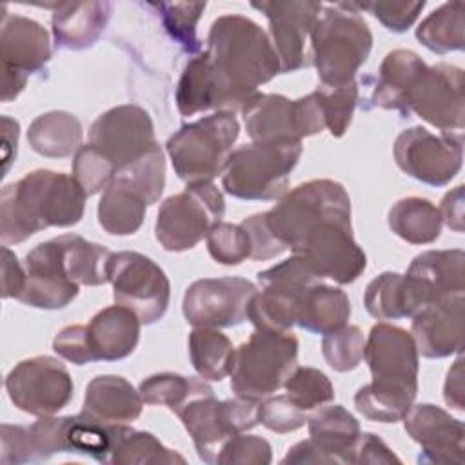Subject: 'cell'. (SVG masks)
Masks as SVG:
<instances>
[{
  "instance_id": "1",
  "label": "cell",
  "mask_w": 465,
  "mask_h": 465,
  "mask_svg": "<svg viewBox=\"0 0 465 465\" xmlns=\"http://www.w3.org/2000/svg\"><path fill=\"white\" fill-rule=\"evenodd\" d=\"M203 53L214 84L216 113L242 111L258 85L282 73L271 36L243 15L218 16Z\"/></svg>"
},
{
  "instance_id": "2",
  "label": "cell",
  "mask_w": 465,
  "mask_h": 465,
  "mask_svg": "<svg viewBox=\"0 0 465 465\" xmlns=\"http://www.w3.org/2000/svg\"><path fill=\"white\" fill-rule=\"evenodd\" d=\"M363 358L372 381L358 389L356 411L380 423L401 421L418 394V349L412 334L392 323H376Z\"/></svg>"
},
{
  "instance_id": "3",
  "label": "cell",
  "mask_w": 465,
  "mask_h": 465,
  "mask_svg": "<svg viewBox=\"0 0 465 465\" xmlns=\"http://www.w3.org/2000/svg\"><path fill=\"white\" fill-rule=\"evenodd\" d=\"M85 191L74 176L36 169L2 189L0 240L20 243L47 227H71L84 216Z\"/></svg>"
},
{
  "instance_id": "4",
  "label": "cell",
  "mask_w": 465,
  "mask_h": 465,
  "mask_svg": "<svg viewBox=\"0 0 465 465\" xmlns=\"http://www.w3.org/2000/svg\"><path fill=\"white\" fill-rule=\"evenodd\" d=\"M309 36L311 60L323 85L354 82L372 47V33L352 2L323 7Z\"/></svg>"
},
{
  "instance_id": "5",
  "label": "cell",
  "mask_w": 465,
  "mask_h": 465,
  "mask_svg": "<svg viewBox=\"0 0 465 465\" xmlns=\"http://www.w3.org/2000/svg\"><path fill=\"white\" fill-rule=\"evenodd\" d=\"M302 142H252L234 149L225 163L222 185L240 200H276L302 156Z\"/></svg>"
},
{
  "instance_id": "6",
  "label": "cell",
  "mask_w": 465,
  "mask_h": 465,
  "mask_svg": "<svg viewBox=\"0 0 465 465\" xmlns=\"http://www.w3.org/2000/svg\"><path fill=\"white\" fill-rule=\"evenodd\" d=\"M238 134L240 124L229 111L182 125L165 143L174 173L187 183L211 182L223 173Z\"/></svg>"
},
{
  "instance_id": "7",
  "label": "cell",
  "mask_w": 465,
  "mask_h": 465,
  "mask_svg": "<svg viewBox=\"0 0 465 465\" xmlns=\"http://www.w3.org/2000/svg\"><path fill=\"white\" fill-rule=\"evenodd\" d=\"M298 363V338L291 332L256 329L232 352L231 389L236 396L262 400L285 385Z\"/></svg>"
},
{
  "instance_id": "8",
  "label": "cell",
  "mask_w": 465,
  "mask_h": 465,
  "mask_svg": "<svg viewBox=\"0 0 465 465\" xmlns=\"http://www.w3.org/2000/svg\"><path fill=\"white\" fill-rule=\"evenodd\" d=\"M223 214L225 200L213 182L187 183L182 193L162 202L154 236L165 251L183 252L198 245Z\"/></svg>"
},
{
  "instance_id": "9",
  "label": "cell",
  "mask_w": 465,
  "mask_h": 465,
  "mask_svg": "<svg viewBox=\"0 0 465 465\" xmlns=\"http://www.w3.org/2000/svg\"><path fill=\"white\" fill-rule=\"evenodd\" d=\"M334 214H351V198L341 183L323 178L285 193L265 218L272 236L292 249L312 225Z\"/></svg>"
},
{
  "instance_id": "10",
  "label": "cell",
  "mask_w": 465,
  "mask_h": 465,
  "mask_svg": "<svg viewBox=\"0 0 465 465\" xmlns=\"http://www.w3.org/2000/svg\"><path fill=\"white\" fill-rule=\"evenodd\" d=\"M242 114L252 142H302L325 129V116L314 91L298 100L256 93L242 107Z\"/></svg>"
},
{
  "instance_id": "11",
  "label": "cell",
  "mask_w": 465,
  "mask_h": 465,
  "mask_svg": "<svg viewBox=\"0 0 465 465\" xmlns=\"http://www.w3.org/2000/svg\"><path fill=\"white\" fill-rule=\"evenodd\" d=\"M107 276L114 302L131 309L142 323L151 325L163 318L171 300V283L151 258L134 251L113 252Z\"/></svg>"
},
{
  "instance_id": "12",
  "label": "cell",
  "mask_w": 465,
  "mask_h": 465,
  "mask_svg": "<svg viewBox=\"0 0 465 465\" xmlns=\"http://www.w3.org/2000/svg\"><path fill=\"white\" fill-rule=\"evenodd\" d=\"M320 278L352 283L367 267V256L352 236L351 214H334L312 225L291 249Z\"/></svg>"
},
{
  "instance_id": "13",
  "label": "cell",
  "mask_w": 465,
  "mask_h": 465,
  "mask_svg": "<svg viewBox=\"0 0 465 465\" xmlns=\"http://www.w3.org/2000/svg\"><path fill=\"white\" fill-rule=\"evenodd\" d=\"M67 367L53 356H33L16 363L5 376V391L16 409L33 416H53L73 398Z\"/></svg>"
},
{
  "instance_id": "14",
  "label": "cell",
  "mask_w": 465,
  "mask_h": 465,
  "mask_svg": "<svg viewBox=\"0 0 465 465\" xmlns=\"http://www.w3.org/2000/svg\"><path fill=\"white\" fill-rule=\"evenodd\" d=\"M394 160L411 178L441 187L461 169L463 134H432L421 125L401 131L394 142Z\"/></svg>"
},
{
  "instance_id": "15",
  "label": "cell",
  "mask_w": 465,
  "mask_h": 465,
  "mask_svg": "<svg viewBox=\"0 0 465 465\" xmlns=\"http://www.w3.org/2000/svg\"><path fill=\"white\" fill-rule=\"evenodd\" d=\"M2 11V102H11L24 91L29 74L44 69L49 62L51 42L47 29L40 22L22 15H9L5 7Z\"/></svg>"
},
{
  "instance_id": "16",
  "label": "cell",
  "mask_w": 465,
  "mask_h": 465,
  "mask_svg": "<svg viewBox=\"0 0 465 465\" xmlns=\"http://www.w3.org/2000/svg\"><path fill=\"white\" fill-rule=\"evenodd\" d=\"M258 287L238 276L203 278L193 282L182 302L183 316L193 327H232L247 320Z\"/></svg>"
},
{
  "instance_id": "17",
  "label": "cell",
  "mask_w": 465,
  "mask_h": 465,
  "mask_svg": "<svg viewBox=\"0 0 465 465\" xmlns=\"http://www.w3.org/2000/svg\"><path fill=\"white\" fill-rule=\"evenodd\" d=\"M463 71L450 64L425 69L409 94V111L445 134H463Z\"/></svg>"
},
{
  "instance_id": "18",
  "label": "cell",
  "mask_w": 465,
  "mask_h": 465,
  "mask_svg": "<svg viewBox=\"0 0 465 465\" xmlns=\"http://www.w3.org/2000/svg\"><path fill=\"white\" fill-rule=\"evenodd\" d=\"M89 143L98 147L118 171L158 145L149 113L133 104L100 114L89 129Z\"/></svg>"
},
{
  "instance_id": "19",
  "label": "cell",
  "mask_w": 465,
  "mask_h": 465,
  "mask_svg": "<svg viewBox=\"0 0 465 465\" xmlns=\"http://www.w3.org/2000/svg\"><path fill=\"white\" fill-rule=\"evenodd\" d=\"M269 20V33L280 60L282 73H292L305 65V40L322 13L318 2H254Z\"/></svg>"
},
{
  "instance_id": "20",
  "label": "cell",
  "mask_w": 465,
  "mask_h": 465,
  "mask_svg": "<svg viewBox=\"0 0 465 465\" xmlns=\"http://www.w3.org/2000/svg\"><path fill=\"white\" fill-rule=\"evenodd\" d=\"M407 434L420 443V461L461 465L463 463V423L432 403H418L403 416Z\"/></svg>"
},
{
  "instance_id": "21",
  "label": "cell",
  "mask_w": 465,
  "mask_h": 465,
  "mask_svg": "<svg viewBox=\"0 0 465 465\" xmlns=\"http://www.w3.org/2000/svg\"><path fill=\"white\" fill-rule=\"evenodd\" d=\"M463 294L445 296L421 307L412 316L411 334L418 354L425 358H445L461 354L465 332Z\"/></svg>"
},
{
  "instance_id": "22",
  "label": "cell",
  "mask_w": 465,
  "mask_h": 465,
  "mask_svg": "<svg viewBox=\"0 0 465 465\" xmlns=\"http://www.w3.org/2000/svg\"><path fill=\"white\" fill-rule=\"evenodd\" d=\"M25 283L18 302L36 309H64L78 296L74 283L62 269L54 240L38 243L25 256Z\"/></svg>"
},
{
  "instance_id": "23",
  "label": "cell",
  "mask_w": 465,
  "mask_h": 465,
  "mask_svg": "<svg viewBox=\"0 0 465 465\" xmlns=\"http://www.w3.org/2000/svg\"><path fill=\"white\" fill-rule=\"evenodd\" d=\"M53 7L54 45L69 51L91 47L104 33L113 11L111 2H60Z\"/></svg>"
},
{
  "instance_id": "24",
  "label": "cell",
  "mask_w": 465,
  "mask_h": 465,
  "mask_svg": "<svg viewBox=\"0 0 465 465\" xmlns=\"http://www.w3.org/2000/svg\"><path fill=\"white\" fill-rule=\"evenodd\" d=\"M429 302V294L418 280L398 272H381L369 282L363 294V305L376 320L414 316Z\"/></svg>"
},
{
  "instance_id": "25",
  "label": "cell",
  "mask_w": 465,
  "mask_h": 465,
  "mask_svg": "<svg viewBox=\"0 0 465 465\" xmlns=\"http://www.w3.org/2000/svg\"><path fill=\"white\" fill-rule=\"evenodd\" d=\"M143 409L140 392L122 376L104 374L89 381L82 412L107 425H129Z\"/></svg>"
},
{
  "instance_id": "26",
  "label": "cell",
  "mask_w": 465,
  "mask_h": 465,
  "mask_svg": "<svg viewBox=\"0 0 465 465\" xmlns=\"http://www.w3.org/2000/svg\"><path fill=\"white\" fill-rule=\"evenodd\" d=\"M140 325V318L118 303L96 312L87 325L94 360L116 361L129 356L138 345Z\"/></svg>"
},
{
  "instance_id": "27",
  "label": "cell",
  "mask_w": 465,
  "mask_h": 465,
  "mask_svg": "<svg viewBox=\"0 0 465 465\" xmlns=\"http://www.w3.org/2000/svg\"><path fill=\"white\" fill-rule=\"evenodd\" d=\"M429 65L409 49H394L385 54L378 80L372 89V102L381 109L398 111L409 118V94Z\"/></svg>"
},
{
  "instance_id": "28",
  "label": "cell",
  "mask_w": 465,
  "mask_h": 465,
  "mask_svg": "<svg viewBox=\"0 0 465 465\" xmlns=\"http://www.w3.org/2000/svg\"><path fill=\"white\" fill-rule=\"evenodd\" d=\"M465 252L461 249L425 251L412 258L407 276L418 280L429 300L463 294L465 291ZM429 302V303H430Z\"/></svg>"
},
{
  "instance_id": "29",
  "label": "cell",
  "mask_w": 465,
  "mask_h": 465,
  "mask_svg": "<svg viewBox=\"0 0 465 465\" xmlns=\"http://www.w3.org/2000/svg\"><path fill=\"white\" fill-rule=\"evenodd\" d=\"M309 440L329 463H351L352 447L360 436L358 420L341 405L318 409L307 418Z\"/></svg>"
},
{
  "instance_id": "30",
  "label": "cell",
  "mask_w": 465,
  "mask_h": 465,
  "mask_svg": "<svg viewBox=\"0 0 465 465\" xmlns=\"http://www.w3.org/2000/svg\"><path fill=\"white\" fill-rule=\"evenodd\" d=\"M147 200L125 176L116 174L98 202V223L116 236L134 234L145 218Z\"/></svg>"
},
{
  "instance_id": "31",
  "label": "cell",
  "mask_w": 465,
  "mask_h": 465,
  "mask_svg": "<svg viewBox=\"0 0 465 465\" xmlns=\"http://www.w3.org/2000/svg\"><path fill=\"white\" fill-rule=\"evenodd\" d=\"M185 430L193 438L202 461L216 463L223 443L232 438L223 423L220 401L214 394L193 398L178 414Z\"/></svg>"
},
{
  "instance_id": "32",
  "label": "cell",
  "mask_w": 465,
  "mask_h": 465,
  "mask_svg": "<svg viewBox=\"0 0 465 465\" xmlns=\"http://www.w3.org/2000/svg\"><path fill=\"white\" fill-rule=\"evenodd\" d=\"M349 316L351 302L345 291L320 282L302 294L296 325L314 334H329L347 325Z\"/></svg>"
},
{
  "instance_id": "33",
  "label": "cell",
  "mask_w": 465,
  "mask_h": 465,
  "mask_svg": "<svg viewBox=\"0 0 465 465\" xmlns=\"http://www.w3.org/2000/svg\"><path fill=\"white\" fill-rule=\"evenodd\" d=\"M53 240L62 269L74 283L94 287L109 282L107 265L113 252L107 247L78 234H62Z\"/></svg>"
},
{
  "instance_id": "34",
  "label": "cell",
  "mask_w": 465,
  "mask_h": 465,
  "mask_svg": "<svg viewBox=\"0 0 465 465\" xmlns=\"http://www.w3.org/2000/svg\"><path fill=\"white\" fill-rule=\"evenodd\" d=\"M82 124L67 111H49L36 116L27 131L33 151L47 158H65L82 147Z\"/></svg>"
},
{
  "instance_id": "35",
  "label": "cell",
  "mask_w": 465,
  "mask_h": 465,
  "mask_svg": "<svg viewBox=\"0 0 465 465\" xmlns=\"http://www.w3.org/2000/svg\"><path fill=\"white\" fill-rule=\"evenodd\" d=\"M387 222L398 238L412 245L436 242L443 223L440 209L430 200L420 196L398 200L391 207Z\"/></svg>"
},
{
  "instance_id": "36",
  "label": "cell",
  "mask_w": 465,
  "mask_h": 465,
  "mask_svg": "<svg viewBox=\"0 0 465 465\" xmlns=\"http://www.w3.org/2000/svg\"><path fill=\"white\" fill-rule=\"evenodd\" d=\"M234 347L214 327H196L189 334V356L194 371L205 381H222L231 372Z\"/></svg>"
},
{
  "instance_id": "37",
  "label": "cell",
  "mask_w": 465,
  "mask_h": 465,
  "mask_svg": "<svg viewBox=\"0 0 465 465\" xmlns=\"http://www.w3.org/2000/svg\"><path fill=\"white\" fill-rule=\"evenodd\" d=\"M465 4L447 2L434 9L416 29V38L430 51L445 54L461 51L465 45Z\"/></svg>"
},
{
  "instance_id": "38",
  "label": "cell",
  "mask_w": 465,
  "mask_h": 465,
  "mask_svg": "<svg viewBox=\"0 0 465 465\" xmlns=\"http://www.w3.org/2000/svg\"><path fill=\"white\" fill-rule=\"evenodd\" d=\"M142 400L149 405H165L176 416L182 409L198 396L214 394L205 380L187 378L174 372H160L145 378L138 389Z\"/></svg>"
},
{
  "instance_id": "39",
  "label": "cell",
  "mask_w": 465,
  "mask_h": 465,
  "mask_svg": "<svg viewBox=\"0 0 465 465\" xmlns=\"http://www.w3.org/2000/svg\"><path fill=\"white\" fill-rule=\"evenodd\" d=\"M109 461L116 465H147L185 463V458L173 449H167L154 434L120 425Z\"/></svg>"
},
{
  "instance_id": "40",
  "label": "cell",
  "mask_w": 465,
  "mask_h": 465,
  "mask_svg": "<svg viewBox=\"0 0 465 465\" xmlns=\"http://www.w3.org/2000/svg\"><path fill=\"white\" fill-rule=\"evenodd\" d=\"M120 425L102 423L84 412L65 416L67 452L85 454L96 461H109Z\"/></svg>"
},
{
  "instance_id": "41",
  "label": "cell",
  "mask_w": 465,
  "mask_h": 465,
  "mask_svg": "<svg viewBox=\"0 0 465 465\" xmlns=\"http://www.w3.org/2000/svg\"><path fill=\"white\" fill-rule=\"evenodd\" d=\"M216 94L209 73L205 53L193 56L180 76L176 87V107L182 116H194L214 109Z\"/></svg>"
},
{
  "instance_id": "42",
  "label": "cell",
  "mask_w": 465,
  "mask_h": 465,
  "mask_svg": "<svg viewBox=\"0 0 465 465\" xmlns=\"http://www.w3.org/2000/svg\"><path fill=\"white\" fill-rule=\"evenodd\" d=\"M154 9L162 20V25L169 36L185 51L198 53L200 38L196 35V25L205 11V2L189 4V2H151L147 4Z\"/></svg>"
},
{
  "instance_id": "43",
  "label": "cell",
  "mask_w": 465,
  "mask_h": 465,
  "mask_svg": "<svg viewBox=\"0 0 465 465\" xmlns=\"http://www.w3.org/2000/svg\"><path fill=\"white\" fill-rule=\"evenodd\" d=\"M258 282L262 289H272L292 298H302V294L320 283L322 278L314 272V269L298 254L258 272Z\"/></svg>"
},
{
  "instance_id": "44",
  "label": "cell",
  "mask_w": 465,
  "mask_h": 465,
  "mask_svg": "<svg viewBox=\"0 0 465 465\" xmlns=\"http://www.w3.org/2000/svg\"><path fill=\"white\" fill-rule=\"evenodd\" d=\"M323 116H325V127L334 138H340L345 134V131L351 125L352 113L358 104V84L349 82L341 85H323L320 84L314 89Z\"/></svg>"
},
{
  "instance_id": "45",
  "label": "cell",
  "mask_w": 465,
  "mask_h": 465,
  "mask_svg": "<svg viewBox=\"0 0 465 465\" xmlns=\"http://www.w3.org/2000/svg\"><path fill=\"white\" fill-rule=\"evenodd\" d=\"M365 351V338L360 327L343 325L329 334H323L322 352L331 369L338 372L354 371L361 360Z\"/></svg>"
},
{
  "instance_id": "46",
  "label": "cell",
  "mask_w": 465,
  "mask_h": 465,
  "mask_svg": "<svg viewBox=\"0 0 465 465\" xmlns=\"http://www.w3.org/2000/svg\"><path fill=\"white\" fill-rule=\"evenodd\" d=\"M283 387L287 396L305 412L334 400L331 380L314 367H296Z\"/></svg>"
},
{
  "instance_id": "47",
  "label": "cell",
  "mask_w": 465,
  "mask_h": 465,
  "mask_svg": "<svg viewBox=\"0 0 465 465\" xmlns=\"http://www.w3.org/2000/svg\"><path fill=\"white\" fill-rule=\"evenodd\" d=\"M116 165L94 145H82L73 158V176L87 196L104 191L116 176Z\"/></svg>"
},
{
  "instance_id": "48",
  "label": "cell",
  "mask_w": 465,
  "mask_h": 465,
  "mask_svg": "<svg viewBox=\"0 0 465 465\" xmlns=\"http://www.w3.org/2000/svg\"><path fill=\"white\" fill-rule=\"evenodd\" d=\"M205 238L209 254L222 265H238L251 258V240L242 223L218 222Z\"/></svg>"
},
{
  "instance_id": "49",
  "label": "cell",
  "mask_w": 465,
  "mask_h": 465,
  "mask_svg": "<svg viewBox=\"0 0 465 465\" xmlns=\"http://www.w3.org/2000/svg\"><path fill=\"white\" fill-rule=\"evenodd\" d=\"M116 174H122L133 182L142 191L149 205L156 203L165 187V160L160 145L153 147L131 165L120 169Z\"/></svg>"
},
{
  "instance_id": "50",
  "label": "cell",
  "mask_w": 465,
  "mask_h": 465,
  "mask_svg": "<svg viewBox=\"0 0 465 465\" xmlns=\"http://www.w3.org/2000/svg\"><path fill=\"white\" fill-rule=\"evenodd\" d=\"M27 461L47 460L53 454L67 452L65 443V416H40L33 425L25 427Z\"/></svg>"
},
{
  "instance_id": "51",
  "label": "cell",
  "mask_w": 465,
  "mask_h": 465,
  "mask_svg": "<svg viewBox=\"0 0 465 465\" xmlns=\"http://www.w3.org/2000/svg\"><path fill=\"white\" fill-rule=\"evenodd\" d=\"M272 461V449L271 443L254 434H236L229 438L220 454L216 463H227V465H269Z\"/></svg>"
},
{
  "instance_id": "52",
  "label": "cell",
  "mask_w": 465,
  "mask_h": 465,
  "mask_svg": "<svg viewBox=\"0 0 465 465\" xmlns=\"http://www.w3.org/2000/svg\"><path fill=\"white\" fill-rule=\"evenodd\" d=\"M260 423L272 432H292L307 423V414L287 394L271 396L260 401Z\"/></svg>"
},
{
  "instance_id": "53",
  "label": "cell",
  "mask_w": 465,
  "mask_h": 465,
  "mask_svg": "<svg viewBox=\"0 0 465 465\" xmlns=\"http://www.w3.org/2000/svg\"><path fill=\"white\" fill-rule=\"evenodd\" d=\"M354 9L369 11L374 18H378L389 31L403 33L407 31L425 7V2H367L358 4L352 2Z\"/></svg>"
},
{
  "instance_id": "54",
  "label": "cell",
  "mask_w": 465,
  "mask_h": 465,
  "mask_svg": "<svg viewBox=\"0 0 465 465\" xmlns=\"http://www.w3.org/2000/svg\"><path fill=\"white\" fill-rule=\"evenodd\" d=\"M53 351L74 365H85L94 360L89 343L87 325H67L53 340Z\"/></svg>"
},
{
  "instance_id": "55",
  "label": "cell",
  "mask_w": 465,
  "mask_h": 465,
  "mask_svg": "<svg viewBox=\"0 0 465 465\" xmlns=\"http://www.w3.org/2000/svg\"><path fill=\"white\" fill-rule=\"evenodd\" d=\"M242 227L247 231L251 240V258L252 260H271L287 251L269 231L265 213L243 218Z\"/></svg>"
},
{
  "instance_id": "56",
  "label": "cell",
  "mask_w": 465,
  "mask_h": 465,
  "mask_svg": "<svg viewBox=\"0 0 465 465\" xmlns=\"http://www.w3.org/2000/svg\"><path fill=\"white\" fill-rule=\"evenodd\" d=\"M351 463H401V460L376 434L360 432L351 452Z\"/></svg>"
},
{
  "instance_id": "57",
  "label": "cell",
  "mask_w": 465,
  "mask_h": 465,
  "mask_svg": "<svg viewBox=\"0 0 465 465\" xmlns=\"http://www.w3.org/2000/svg\"><path fill=\"white\" fill-rule=\"evenodd\" d=\"M2 463L4 465H18L27 463L25 456V427L24 425H9L2 423Z\"/></svg>"
},
{
  "instance_id": "58",
  "label": "cell",
  "mask_w": 465,
  "mask_h": 465,
  "mask_svg": "<svg viewBox=\"0 0 465 465\" xmlns=\"http://www.w3.org/2000/svg\"><path fill=\"white\" fill-rule=\"evenodd\" d=\"M25 283V267L20 265L15 252L2 247V298H18Z\"/></svg>"
},
{
  "instance_id": "59",
  "label": "cell",
  "mask_w": 465,
  "mask_h": 465,
  "mask_svg": "<svg viewBox=\"0 0 465 465\" xmlns=\"http://www.w3.org/2000/svg\"><path fill=\"white\" fill-rule=\"evenodd\" d=\"M440 214L449 229L463 232V185H458L443 196Z\"/></svg>"
},
{
  "instance_id": "60",
  "label": "cell",
  "mask_w": 465,
  "mask_h": 465,
  "mask_svg": "<svg viewBox=\"0 0 465 465\" xmlns=\"http://www.w3.org/2000/svg\"><path fill=\"white\" fill-rule=\"evenodd\" d=\"M443 398H445V403L450 409H456L460 412L465 409V401H463V358L461 356L454 361V365L447 372V380H445V385H443Z\"/></svg>"
},
{
  "instance_id": "61",
  "label": "cell",
  "mask_w": 465,
  "mask_h": 465,
  "mask_svg": "<svg viewBox=\"0 0 465 465\" xmlns=\"http://www.w3.org/2000/svg\"><path fill=\"white\" fill-rule=\"evenodd\" d=\"M282 463H329L327 456L314 447L311 440H303L296 445H292L287 452V456L282 460Z\"/></svg>"
},
{
  "instance_id": "62",
  "label": "cell",
  "mask_w": 465,
  "mask_h": 465,
  "mask_svg": "<svg viewBox=\"0 0 465 465\" xmlns=\"http://www.w3.org/2000/svg\"><path fill=\"white\" fill-rule=\"evenodd\" d=\"M18 131L20 124L9 116H2V151H4V169L5 174L13 158L16 156V143H18Z\"/></svg>"
}]
</instances>
